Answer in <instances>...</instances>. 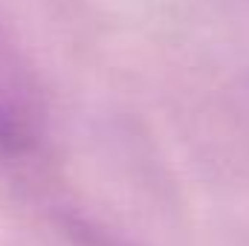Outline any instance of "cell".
Segmentation results:
<instances>
[{
    "label": "cell",
    "instance_id": "1",
    "mask_svg": "<svg viewBox=\"0 0 249 246\" xmlns=\"http://www.w3.org/2000/svg\"><path fill=\"white\" fill-rule=\"evenodd\" d=\"M44 142V110L29 90V84L15 72L0 67V157L26 159Z\"/></svg>",
    "mask_w": 249,
    "mask_h": 246
},
{
    "label": "cell",
    "instance_id": "2",
    "mask_svg": "<svg viewBox=\"0 0 249 246\" xmlns=\"http://www.w3.org/2000/svg\"><path fill=\"white\" fill-rule=\"evenodd\" d=\"M61 226L78 246H122L110 232H105L99 223L81 217L78 211H67V214H61Z\"/></svg>",
    "mask_w": 249,
    "mask_h": 246
}]
</instances>
